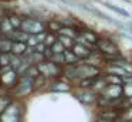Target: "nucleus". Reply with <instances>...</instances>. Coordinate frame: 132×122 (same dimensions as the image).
<instances>
[{"label":"nucleus","mask_w":132,"mask_h":122,"mask_svg":"<svg viewBox=\"0 0 132 122\" xmlns=\"http://www.w3.org/2000/svg\"><path fill=\"white\" fill-rule=\"evenodd\" d=\"M37 67H38V70H40L41 75H44L48 79H57L64 74L63 67L55 64V62H53V61H50V60H46V61L40 62Z\"/></svg>","instance_id":"nucleus-1"},{"label":"nucleus","mask_w":132,"mask_h":122,"mask_svg":"<svg viewBox=\"0 0 132 122\" xmlns=\"http://www.w3.org/2000/svg\"><path fill=\"white\" fill-rule=\"evenodd\" d=\"M21 118H23V108L19 102H13L0 115V122H21Z\"/></svg>","instance_id":"nucleus-2"},{"label":"nucleus","mask_w":132,"mask_h":122,"mask_svg":"<svg viewBox=\"0 0 132 122\" xmlns=\"http://www.w3.org/2000/svg\"><path fill=\"white\" fill-rule=\"evenodd\" d=\"M13 94L17 96H26L34 91V79L30 78L27 75H21L19 78V82L14 88H13Z\"/></svg>","instance_id":"nucleus-3"},{"label":"nucleus","mask_w":132,"mask_h":122,"mask_svg":"<svg viewBox=\"0 0 132 122\" xmlns=\"http://www.w3.org/2000/svg\"><path fill=\"white\" fill-rule=\"evenodd\" d=\"M78 68V79H84V78H98L100 75H102L101 72V68L100 67H95V65H91L85 61H81L80 64H77Z\"/></svg>","instance_id":"nucleus-4"},{"label":"nucleus","mask_w":132,"mask_h":122,"mask_svg":"<svg viewBox=\"0 0 132 122\" xmlns=\"http://www.w3.org/2000/svg\"><path fill=\"white\" fill-rule=\"evenodd\" d=\"M95 47L100 50L101 54L104 55H119L121 51L119 47L112 41L111 38H106V37H100V40L97 41Z\"/></svg>","instance_id":"nucleus-5"},{"label":"nucleus","mask_w":132,"mask_h":122,"mask_svg":"<svg viewBox=\"0 0 132 122\" xmlns=\"http://www.w3.org/2000/svg\"><path fill=\"white\" fill-rule=\"evenodd\" d=\"M21 30L29 34H38L47 30V24H44L40 20L26 17V19H23V23H21Z\"/></svg>","instance_id":"nucleus-6"},{"label":"nucleus","mask_w":132,"mask_h":122,"mask_svg":"<svg viewBox=\"0 0 132 122\" xmlns=\"http://www.w3.org/2000/svg\"><path fill=\"white\" fill-rule=\"evenodd\" d=\"M19 78H20L19 72L14 68H12V70H9L7 72L0 74V84L3 85L4 88H7V90H13V88L17 85Z\"/></svg>","instance_id":"nucleus-7"},{"label":"nucleus","mask_w":132,"mask_h":122,"mask_svg":"<svg viewBox=\"0 0 132 122\" xmlns=\"http://www.w3.org/2000/svg\"><path fill=\"white\" fill-rule=\"evenodd\" d=\"M75 98L81 102L82 105H97V99H98V94L94 92L92 90H80V92H74Z\"/></svg>","instance_id":"nucleus-8"},{"label":"nucleus","mask_w":132,"mask_h":122,"mask_svg":"<svg viewBox=\"0 0 132 122\" xmlns=\"http://www.w3.org/2000/svg\"><path fill=\"white\" fill-rule=\"evenodd\" d=\"M100 95L108 96V98H121V96H123V85L108 84Z\"/></svg>","instance_id":"nucleus-9"},{"label":"nucleus","mask_w":132,"mask_h":122,"mask_svg":"<svg viewBox=\"0 0 132 122\" xmlns=\"http://www.w3.org/2000/svg\"><path fill=\"white\" fill-rule=\"evenodd\" d=\"M48 91L50 92H55V94H64V92H70V91H72V88H71V85H70L68 82L57 78V79H54V81L50 84Z\"/></svg>","instance_id":"nucleus-10"},{"label":"nucleus","mask_w":132,"mask_h":122,"mask_svg":"<svg viewBox=\"0 0 132 122\" xmlns=\"http://www.w3.org/2000/svg\"><path fill=\"white\" fill-rule=\"evenodd\" d=\"M81 9H84L85 11H88V13H91V14H94V16L100 17V19L105 20V21H108V23H114V24H118V21H117L115 19H112V17H109L108 14L102 13V11H101L100 9L94 7V6H91V4H87V3H84V4H81Z\"/></svg>","instance_id":"nucleus-11"},{"label":"nucleus","mask_w":132,"mask_h":122,"mask_svg":"<svg viewBox=\"0 0 132 122\" xmlns=\"http://www.w3.org/2000/svg\"><path fill=\"white\" fill-rule=\"evenodd\" d=\"M71 50L74 51V54H75V55H77L80 60H87L89 55H91V53H92L91 48L85 47V45H82V44H78V43H75L74 47H72Z\"/></svg>","instance_id":"nucleus-12"},{"label":"nucleus","mask_w":132,"mask_h":122,"mask_svg":"<svg viewBox=\"0 0 132 122\" xmlns=\"http://www.w3.org/2000/svg\"><path fill=\"white\" fill-rule=\"evenodd\" d=\"M7 38L13 40V41H23V43H27L29 41V37L30 34L26 33V31H23L21 28H19V30H13L10 34H7Z\"/></svg>","instance_id":"nucleus-13"},{"label":"nucleus","mask_w":132,"mask_h":122,"mask_svg":"<svg viewBox=\"0 0 132 122\" xmlns=\"http://www.w3.org/2000/svg\"><path fill=\"white\" fill-rule=\"evenodd\" d=\"M105 74H115V75H119V77H125V75H131L125 68L119 67V65H115V64H108L105 67Z\"/></svg>","instance_id":"nucleus-14"},{"label":"nucleus","mask_w":132,"mask_h":122,"mask_svg":"<svg viewBox=\"0 0 132 122\" xmlns=\"http://www.w3.org/2000/svg\"><path fill=\"white\" fill-rule=\"evenodd\" d=\"M13 47V40L7 38L6 36H0V54H10Z\"/></svg>","instance_id":"nucleus-15"},{"label":"nucleus","mask_w":132,"mask_h":122,"mask_svg":"<svg viewBox=\"0 0 132 122\" xmlns=\"http://www.w3.org/2000/svg\"><path fill=\"white\" fill-rule=\"evenodd\" d=\"M46 36H47L46 31H43V33H38V34H30L29 41H27V45H29V47H37L40 43H44Z\"/></svg>","instance_id":"nucleus-16"},{"label":"nucleus","mask_w":132,"mask_h":122,"mask_svg":"<svg viewBox=\"0 0 132 122\" xmlns=\"http://www.w3.org/2000/svg\"><path fill=\"white\" fill-rule=\"evenodd\" d=\"M13 102H14L13 96L7 95V94H0V115H2Z\"/></svg>","instance_id":"nucleus-17"},{"label":"nucleus","mask_w":132,"mask_h":122,"mask_svg":"<svg viewBox=\"0 0 132 122\" xmlns=\"http://www.w3.org/2000/svg\"><path fill=\"white\" fill-rule=\"evenodd\" d=\"M81 36L84 37V38L87 40L88 43H91V44H97V41L100 40V37H98V34L95 33V31H92V30H89V28H84V30H81Z\"/></svg>","instance_id":"nucleus-18"},{"label":"nucleus","mask_w":132,"mask_h":122,"mask_svg":"<svg viewBox=\"0 0 132 122\" xmlns=\"http://www.w3.org/2000/svg\"><path fill=\"white\" fill-rule=\"evenodd\" d=\"M29 45L27 43H23V41H13V47H12V53L16 54V55H24V53L27 51Z\"/></svg>","instance_id":"nucleus-19"},{"label":"nucleus","mask_w":132,"mask_h":122,"mask_svg":"<svg viewBox=\"0 0 132 122\" xmlns=\"http://www.w3.org/2000/svg\"><path fill=\"white\" fill-rule=\"evenodd\" d=\"M102 4L105 6L106 9H109L111 11H114L115 14H119V16H122V17H129V16H131L128 10H125V9H122V7H119V6H114L112 3H109V2H104Z\"/></svg>","instance_id":"nucleus-20"},{"label":"nucleus","mask_w":132,"mask_h":122,"mask_svg":"<svg viewBox=\"0 0 132 122\" xmlns=\"http://www.w3.org/2000/svg\"><path fill=\"white\" fill-rule=\"evenodd\" d=\"M106 85H108V82H106V79H105V75H100L98 78H95V84H94V87H92V91L100 95Z\"/></svg>","instance_id":"nucleus-21"},{"label":"nucleus","mask_w":132,"mask_h":122,"mask_svg":"<svg viewBox=\"0 0 132 122\" xmlns=\"http://www.w3.org/2000/svg\"><path fill=\"white\" fill-rule=\"evenodd\" d=\"M64 57H65V65H75L82 61V60H80L75 55L72 50H65L64 51Z\"/></svg>","instance_id":"nucleus-22"},{"label":"nucleus","mask_w":132,"mask_h":122,"mask_svg":"<svg viewBox=\"0 0 132 122\" xmlns=\"http://www.w3.org/2000/svg\"><path fill=\"white\" fill-rule=\"evenodd\" d=\"M0 30H2V34H3V36H7V34H10L13 30H14V27L10 24V21H9L7 17L0 19Z\"/></svg>","instance_id":"nucleus-23"},{"label":"nucleus","mask_w":132,"mask_h":122,"mask_svg":"<svg viewBox=\"0 0 132 122\" xmlns=\"http://www.w3.org/2000/svg\"><path fill=\"white\" fill-rule=\"evenodd\" d=\"M94 84H95V78H84L77 82V87L80 90H92Z\"/></svg>","instance_id":"nucleus-24"},{"label":"nucleus","mask_w":132,"mask_h":122,"mask_svg":"<svg viewBox=\"0 0 132 122\" xmlns=\"http://www.w3.org/2000/svg\"><path fill=\"white\" fill-rule=\"evenodd\" d=\"M57 38H58V41L67 48V50H71V48L74 47V44H75V38H71V37H65V36H60V34H57Z\"/></svg>","instance_id":"nucleus-25"},{"label":"nucleus","mask_w":132,"mask_h":122,"mask_svg":"<svg viewBox=\"0 0 132 122\" xmlns=\"http://www.w3.org/2000/svg\"><path fill=\"white\" fill-rule=\"evenodd\" d=\"M61 27H63V24H61V21H58V20H50V21L47 23V30H48L50 33L58 34V31L61 30Z\"/></svg>","instance_id":"nucleus-26"},{"label":"nucleus","mask_w":132,"mask_h":122,"mask_svg":"<svg viewBox=\"0 0 132 122\" xmlns=\"http://www.w3.org/2000/svg\"><path fill=\"white\" fill-rule=\"evenodd\" d=\"M23 58H21L20 55H16V54H13V53H10V65H12L13 68H14L16 71L19 70V68L23 65Z\"/></svg>","instance_id":"nucleus-27"},{"label":"nucleus","mask_w":132,"mask_h":122,"mask_svg":"<svg viewBox=\"0 0 132 122\" xmlns=\"http://www.w3.org/2000/svg\"><path fill=\"white\" fill-rule=\"evenodd\" d=\"M7 19H9L10 24L14 27V30L21 28V23H23V19H21V17H19L17 14H9V16H7Z\"/></svg>","instance_id":"nucleus-28"},{"label":"nucleus","mask_w":132,"mask_h":122,"mask_svg":"<svg viewBox=\"0 0 132 122\" xmlns=\"http://www.w3.org/2000/svg\"><path fill=\"white\" fill-rule=\"evenodd\" d=\"M105 79H106V82H108V84H119V85H123L122 77L115 75V74H105Z\"/></svg>","instance_id":"nucleus-29"},{"label":"nucleus","mask_w":132,"mask_h":122,"mask_svg":"<svg viewBox=\"0 0 132 122\" xmlns=\"http://www.w3.org/2000/svg\"><path fill=\"white\" fill-rule=\"evenodd\" d=\"M24 75H27V77H30V78L36 79L38 75H41V74H40V70H38L37 65H30V67L27 68V71H26Z\"/></svg>","instance_id":"nucleus-30"},{"label":"nucleus","mask_w":132,"mask_h":122,"mask_svg":"<svg viewBox=\"0 0 132 122\" xmlns=\"http://www.w3.org/2000/svg\"><path fill=\"white\" fill-rule=\"evenodd\" d=\"M50 61L55 62V64L64 67L65 65V57H64V53H57V54H53V57L50 58Z\"/></svg>","instance_id":"nucleus-31"},{"label":"nucleus","mask_w":132,"mask_h":122,"mask_svg":"<svg viewBox=\"0 0 132 122\" xmlns=\"http://www.w3.org/2000/svg\"><path fill=\"white\" fill-rule=\"evenodd\" d=\"M57 34L55 33H47L46 36V40H44V44H46V47H53V45L55 44V41H57Z\"/></svg>","instance_id":"nucleus-32"},{"label":"nucleus","mask_w":132,"mask_h":122,"mask_svg":"<svg viewBox=\"0 0 132 122\" xmlns=\"http://www.w3.org/2000/svg\"><path fill=\"white\" fill-rule=\"evenodd\" d=\"M47 79H48V78H46L44 75H38L37 78L34 79V91H38V90H41V88H43L44 85H46Z\"/></svg>","instance_id":"nucleus-33"},{"label":"nucleus","mask_w":132,"mask_h":122,"mask_svg":"<svg viewBox=\"0 0 132 122\" xmlns=\"http://www.w3.org/2000/svg\"><path fill=\"white\" fill-rule=\"evenodd\" d=\"M51 50L54 51V54H57V53H64V51H65L67 48L64 47V45H63V44H61V43L57 40V41H55V44L51 47Z\"/></svg>","instance_id":"nucleus-34"},{"label":"nucleus","mask_w":132,"mask_h":122,"mask_svg":"<svg viewBox=\"0 0 132 122\" xmlns=\"http://www.w3.org/2000/svg\"><path fill=\"white\" fill-rule=\"evenodd\" d=\"M123 96L125 98L132 96V85H123Z\"/></svg>","instance_id":"nucleus-35"},{"label":"nucleus","mask_w":132,"mask_h":122,"mask_svg":"<svg viewBox=\"0 0 132 122\" xmlns=\"http://www.w3.org/2000/svg\"><path fill=\"white\" fill-rule=\"evenodd\" d=\"M53 54H54V51L51 50V47H47L46 51L43 53V55H44V58H46V60H50L53 57Z\"/></svg>","instance_id":"nucleus-36"},{"label":"nucleus","mask_w":132,"mask_h":122,"mask_svg":"<svg viewBox=\"0 0 132 122\" xmlns=\"http://www.w3.org/2000/svg\"><path fill=\"white\" fill-rule=\"evenodd\" d=\"M46 44H44V43H40V44H38L37 45V47H34V50L36 51H37V53H41V54H43L44 53V51H46Z\"/></svg>","instance_id":"nucleus-37"},{"label":"nucleus","mask_w":132,"mask_h":122,"mask_svg":"<svg viewBox=\"0 0 132 122\" xmlns=\"http://www.w3.org/2000/svg\"><path fill=\"white\" fill-rule=\"evenodd\" d=\"M123 79V85H132V75H125L122 77Z\"/></svg>","instance_id":"nucleus-38"},{"label":"nucleus","mask_w":132,"mask_h":122,"mask_svg":"<svg viewBox=\"0 0 132 122\" xmlns=\"http://www.w3.org/2000/svg\"><path fill=\"white\" fill-rule=\"evenodd\" d=\"M95 122H112V121H108V119H104V118H100V116H98Z\"/></svg>","instance_id":"nucleus-39"},{"label":"nucleus","mask_w":132,"mask_h":122,"mask_svg":"<svg viewBox=\"0 0 132 122\" xmlns=\"http://www.w3.org/2000/svg\"><path fill=\"white\" fill-rule=\"evenodd\" d=\"M128 26H129V28H131V31H132V21H131V23H129V24H128Z\"/></svg>","instance_id":"nucleus-40"},{"label":"nucleus","mask_w":132,"mask_h":122,"mask_svg":"<svg viewBox=\"0 0 132 122\" xmlns=\"http://www.w3.org/2000/svg\"><path fill=\"white\" fill-rule=\"evenodd\" d=\"M0 68H2V60H0Z\"/></svg>","instance_id":"nucleus-41"},{"label":"nucleus","mask_w":132,"mask_h":122,"mask_svg":"<svg viewBox=\"0 0 132 122\" xmlns=\"http://www.w3.org/2000/svg\"><path fill=\"white\" fill-rule=\"evenodd\" d=\"M115 122H121V121H119V119H118V121H115Z\"/></svg>","instance_id":"nucleus-42"}]
</instances>
